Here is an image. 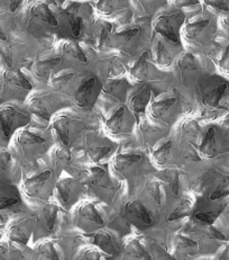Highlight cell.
Here are the masks:
<instances>
[{
    "instance_id": "74e56055",
    "label": "cell",
    "mask_w": 229,
    "mask_h": 260,
    "mask_svg": "<svg viewBox=\"0 0 229 260\" xmlns=\"http://www.w3.org/2000/svg\"><path fill=\"white\" fill-rule=\"evenodd\" d=\"M134 17L152 19L161 9L168 6V0H131Z\"/></svg>"
},
{
    "instance_id": "8d00e7d4",
    "label": "cell",
    "mask_w": 229,
    "mask_h": 260,
    "mask_svg": "<svg viewBox=\"0 0 229 260\" xmlns=\"http://www.w3.org/2000/svg\"><path fill=\"white\" fill-rule=\"evenodd\" d=\"M89 236L91 237L92 244H95L101 252L108 254H117L121 252V243L112 232L100 229V230L90 233Z\"/></svg>"
},
{
    "instance_id": "c3c4849f",
    "label": "cell",
    "mask_w": 229,
    "mask_h": 260,
    "mask_svg": "<svg viewBox=\"0 0 229 260\" xmlns=\"http://www.w3.org/2000/svg\"><path fill=\"white\" fill-rule=\"evenodd\" d=\"M201 2L212 12L226 13L229 10V4L227 0H201Z\"/></svg>"
},
{
    "instance_id": "ac0fdd59",
    "label": "cell",
    "mask_w": 229,
    "mask_h": 260,
    "mask_svg": "<svg viewBox=\"0 0 229 260\" xmlns=\"http://www.w3.org/2000/svg\"><path fill=\"white\" fill-rule=\"evenodd\" d=\"M228 89V84L221 78L206 75L202 77L194 89L197 103L201 107L215 108L220 103Z\"/></svg>"
},
{
    "instance_id": "7402d4cb",
    "label": "cell",
    "mask_w": 229,
    "mask_h": 260,
    "mask_svg": "<svg viewBox=\"0 0 229 260\" xmlns=\"http://www.w3.org/2000/svg\"><path fill=\"white\" fill-rule=\"evenodd\" d=\"M145 155L140 152H121L110 159V175L119 180L136 176L145 165Z\"/></svg>"
},
{
    "instance_id": "ee69618b",
    "label": "cell",
    "mask_w": 229,
    "mask_h": 260,
    "mask_svg": "<svg viewBox=\"0 0 229 260\" xmlns=\"http://www.w3.org/2000/svg\"><path fill=\"white\" fill-rule=\"evenodd\" d=\"M37 252L41 256L49 260H60V253L57 250L55 244L51 241L41 242L37 247Z\"/></svg>"
},
{
    "instance_id": "d6a6232c",
    "label": "cell",
    "mask_w": 229,
    "mask_h": 260,
    "mask_svg": "<svg viewBox=\"0 0 229 260\" xmlns=\"http://www.w3.org/2000/svg\"><path fill=\"white\" fill-rule=\"evenodd\" d=\"M33 229L34 220L30 216L15 217L7 224V240L13 244H26L32 236Z\"/></svg>"
},
{
    "instance_id": "ffe728a7",
    "label": "cell",
    "mask_w": 229,
    "mask_h": 260,
    "mask_svg": "<svg viewBox=\"0 0 229 260\" xmlns=\"http://www.w3.org/2000/svg\"><path fill=\"white\" fill-rule=\"evenodd\" d=\"M55 173L51 169L27 177L22 185V191L27 200L46 201L55 186Z\"/></svg>"
},
{
    "instance_id": "2e32d148",
    "label": "cell",
    "mask_w": 229,
    "mask_h": 260,
    "mask_svg": "<svg viewBox=\"0 0 229 260\" xmlns=\"http://www.w3.org/2000/svg\"><path fill=\"white\" fill-rule=\"evenodd\" d=\"M103 81L91 70H83L81 82L71 100V105L81 112H90L97 105Z\"/></svg>"
},
{
    "instance_id": "4316f807",
    "label": "cell",
    "mask_w": 229,
    "mask_h": 260,
    "mask_svg": "<svg viewBox=\"0 0 229 260\" xmlns=\"http://www.w3.org/2000/svg\"><path fill=\"white\" fill-rule=\"evenodd\" d=\"M182 51H184L182 46L173 45L162 39L155 38V36H152V40H150V56H152L154 64L160 70L171 72L174 60Z\"/></svg>"
},
{
    "instance_id": "b9f144b4",
    "label": "cell",
    "mask_w": 229,
    "mask_h": 260,
    "mask_svg": "<svg viewBox=\"0 0 229 260\" xmlns=\"http://www.w3.org/2000/svg\"><path fill=\"white\" fill-rule=\"evenodd\" d=\"M148 193L152 197L153 201L159 206H163L166 203V191L164 185L161 180H152L147 185Z\"/></svg>"
},
{
    "instance_id": "9a60e30c",
    "label": "cell",
    "mask_w": 229,
    "mask_h": 260,
    "mask_svg": "<svg viewBox=\"0 0 229 260\" xmlns=\"http://www.w3.org/2000/svg\"><path fill=\"white\" fill-rule=\"evenodd\" d=\"M171 72L160 70L154 64L150 56L149 50H145L132 64H129L127 70V78L132 84H148L150 87H154L160 82H163L165 79H169Z\"/></svg>"
},
{
    "instance_id": "e575fe53",
    "label": "cell",
    "mask_w": 229,
    "mask_h": 260,
    "mask_svg": "<svg viewBox=\"0 0 229 260\" xmlns=\"http://www.w3.org/2000/svg\"><path fill=\"white\" fill-rule=\"evenodd\" d=\"M20 191L9 179L0 180V224L5 222V212L20 204Z\"/></svg>"
},
{
    "instance_id": "8992f818",
    "label": "cell",
    "mask_w": 229,
    "mask_h": 260,
    "mask_svg": "<svg viewBox=\"0 0 229 260\" xmlns=\"http://www.w3.org/2000/svg\"><path fill=\"white\" fill-rule=\"evenodd\" d=\"M25 105L32 115L34 121L41 125H50L51 119L63 108L70 107L71 102L65 100L49 87L34 88L28 97L26 98Z\"/></svg>"
},
{
    "instance_id": "681fc988",
    "label": "cell",
    "mask_w": 229,
    "mask_h": 260,
    "mask_svg": "<svg viewBox=\"0 0 229 260\" xmlns=\"http://www.w3.org/2000/svg\"><path fill=\"white\" fill-rule=\"evenodd\" d=\"M102 253L99 249L87 248L79 252L77 260H105Z\"/></svg>"
},
{
    "instance_id": "7a4b0ae2",
    "label": "cell",
    "mask_w": 229,
    "mask_h": 260,
    "mask_svg": "<svg viewBox=\"0 0 229 260\" xmlns=\"http://www.w3.org/2000/svg\"><path fill=\"white\" fill-rule=\"evenodd\" d=\"M132 20L114 27L112 53L125 66L132 64L152 40V19L132 16Z\"/></svg>"
},
{
    "instance_id": "cb8c5ba5",
    "label": "cell",
    "mask_w": 229,
    "mask_h": 260,
    "mask_svg": "<svg viewBox=\"0 0 229 260\" xmlns=\"http://www.w3.org/2000/svg\"><path fill=\"white\" fill-rule=\"evenodd\" d=\"M93 12L98 18L110 23H121L132 18L131 0H96Z\"/></svg>"
},
{
    "instance_id": "1f68e13d",
    "label": "cell",
    "mask_w": 229,
    "mask_h": 260,
    "mask_svg": "<svg viewBox=\"0 0 229 260\" xmlns=\"http://www.w3.org/2000/svg\"><path fill=\"white\" fill-rule=\"evenodd\" d=\"M81 186V181L74 179L73 177H66L56 181L53 191L57 204L65 210L71 209L79 199Z\"/></svg>"
},
{
    "instance_id": "f546056e",
    "label": "cell",
    "mask_w": 229,
    "mask_h": 260,
    "mask_svg": "<svg viewBox=\"0 0 229 260\" xmlns=\"http://www.w3.org/2000/svg\"><path fill=\"white\" fill-rule=\"evenodd\" d=\"M178 154L175 139L169 138L166 135L150 149V161L156 167L168 169L174 164Z\"/></svg>"
},
{
    "instance_id": "680465c9",
    "label": "cell",
    "mask_w": 229,
    "mask_h": 260,
    "mask_svg": "<svg viewBox=\"0 0 229 260\" xmlns=\"http://www.w3.org/2000/svg\"><path fill=\"white\" fill-rule=\"evenodd\" d=\"M17 260H35V258L29 256V254H22V256H19L17 258Z\"/></svg>"
},
{
    "instance_id": "bcb514c9",
    "label": "cell",
    "mask_w": 229,
    "mask_h": 260,
    "mask_svg": "<svg viewBox=\"0 0 229 260\" xmlns=\"http://www.w3.org/2000/svg\"><path fill=\"white\" fill-rule=\"evenodd\" d=\"M163 179L165 181H168L169 186L171 187V189L173 190L174 193H178V191H179V179H180L178 170L174 169V168L165 169Z\"/></svg>"
},
{
    "instance_id": "d6986e66",
    "label": "cell",
    "mask_w": 229,
    "mask_h": 260,
    "mask_svg": "<svg viewBox=\"0 0 229 260\" xmlns=\"http://www.w3.org/2000/svg\"><path fill=\"white\" fill-rule=\"evenodd\" d=\"M133 84L127 77H116L103 82L97 105H100L105 111L126 104L128 91Z\"/></svg>"
},
{
    "instance_id": "f35d334b",
    "label": "cell",
    "mask_w": 229,
    "mask_h": 260,
    "mask_svg": "<svg viewBox=\"0 0 229 260\" xmlns=\"http://www.w3.org/2000/svg\"><path fill=\"white\" fill-rule=\"evenodd\" d=\"M124 214L127 217V220H132L137 224H143L146 226L153 224V217L150 215L149 211L139 201L128 202L125 206Z\"/></svg>"
},
{
    "instance_id": "9c48e42d",
    "label": "cell",
    "mask_w": 229,
    "mask_h": 260,
    "mask_svg": "<svg viewBox=\"0 0 229 260\" xmlns=\"http://www.w3.org/2000/svg\"><path fill=\"white\" fill-rule=\"evenodd\" d=\"M73 145H77L78 152H80L83 160L90 165L103 164L111 159L116 151L112 140L96 131L83 132Z\"/></svg>"
},
{
    "instance_id": "60d3db41",
    "label": "cell",
    "mask_w": 229,
    "mask_h": 260,
    "mask_svg": "<svg viewBox=\"0 0 229 260\" xmlns=\"http://www.w3.org/2000/svg\"><path fill=\"white\" fill-rule=\"evenodd\" d=\"M124 250L129 260H152V257L136 239H132L125 243Z\"/></svg>"
},
{
    "instance_id": "94428289",
    "label": "cell",
    "mask_w": 229,
    "mask_h": 260,
    "mask_svg": "<svg viewBox=\"0 0 229 260\" xmlns=\"http://www.w3.org/2000/svg\"><path fill=\"white\" fill-rule=\"evenodd\" d=\"M0 70H2V68H0Z\"/></svg>"
},
{
    "instance_id": "ab89813d",
    "label": "cell",
    "mask_w": 229,
    "mask_h": 260,
    "mask_svg": "<svg viewBox=\"0 0 229 260\" xmlns=\"http://www.w3.org/2000/svg\"><path fill=\"white\" fill-rule=\"evenodd\" d=\"M17 32L16 13L10 9H0V43L15 38Z\"/></svg>"
},
{
    "instance_id": "4fadbf2b",
    "label": "cell",
    "mask_w": 229,
    "mask_h": 260,
    "mask_svg": "<svg viewBox=\"0 0 229 260\" xmlns=\"http://www.w3.org/2000/svg\"><path fill=\"white\" fill-rule=\"evenodd\" d=\"M137 118L126 105L116 106L105 114L103 128L112 141H124L133 137Z\"/></svg>"
},
{
    "instance_id": "8fae6325",
    "label": "cell",
    "mask_w": 229,
    "mask_h": 260,
    "mask_svg": "<svg viewBox=\"0 0 229 260\" xmlns=\"http://www.w3.org/2000/svg\"><path fill=\"white\" fill-rule=\"evenodd\" d=\"M171 75L180 87L176 89L181 92L182 89L194 90L201 78L206 76V72L196 54L182 51L174 60Z\"/></svg>"
},
{
    "instance_id": "7dc6e473",
    "label": "cell",
    "mask_w": 229,
    "mask_h": 260,
    "mask_svg": "<svg viewBox=\"0 0 229 260\" xmlns=\"http://www.w3.org/2000/svg\"><path fill=\"white\" fill-rule=\"evenodd\" d=\"M174 247L175 250L179 254H182V252L185 250H190V249H194L197 247V242L191 240L189 238L182 237V236H178L175 239L174 242Z\"/></svg>"
},
{
    "instance_id": "3957f363",
    "label": "cell",
    "mask_w": 229,
    "mask_h": 260,
    "mask_svg": "<svg viewBox=\"0 0 229 260\" xmlns=\"http://www.w3.org/2000/svg\"><path fill=\"white\" fill-rule=\"evenodd\" d=\"M52 144L42 129L26 126L18 129L9 141L8 150L14 160L35 161L48 154Z\"/></svg>"
},
{
    "instance_id": "4dcf8cb0",
    "label": "cell",
    "mask_w": 229,
    "mask_h": 260,
    "mask_svg": "<svg viewBox=\"0 0 229 260\" xmlns=\"http://www.w3.org/2000/svg\"><path fill=\"white\" fill-rule=\"evenodd\" d=\"M168 132L169 129H164L154 125L153 123L148 121L146 116H143L137 119L133 135H135L137 142L143 148L150 150L161 139L168 135Z\"/></svg>"
},
{
    "instance_id": "44dd1931",
    "label": "cell",
    "mask_w": 229,
    "mask_h": 260,
    "mask_svg": "<svg viewBox=\"0 0 229 260\" xmlns=\"http://www.w3.org/2000/svg\"><path fill=\"white\" fill-rule=\"evenodd\" d=\"M53 51L61 56L66 67L83 71L86 70L85 67L90 63L87 50L77 40L65 38L57 40L53 46Z\"/></svg>"
},
{
    "instance_id": "11a10c76",
    "label": "cell",
    "mask_w": 229,
    "mask_h": 260,
    "mask_svg": "<svg viewBox=\"0 0 229 260\" xmlns=\"http://www.w3.org/2000/svg\"><path fill=\"white\" fill-rule=\"evenodd\" d=\"M9 140L6 138V135L4 134V131L2 126H0V149H8Z\"/></svg>"
},
{
    "instance_id": "277c9868",
    "label": "cell",
    "mask_w": 229,
    "mask_h": 260,
    "mask_svg": "<svg viewBox=\"0 0 229 260\" xmlns=\"http://www.w3.org/2000/svg\"><path fill=\"white\" fill-rule=\"evenodd\" d=\"M217 26L210 18L201 15L186 16L181 29V44L192 54H200L210 48L215 41Z\"/></svg>"
},
{
    "instance_id": "f5cc1de1",
    "label": "cell",
    "mask_w": 229,
    "mask_h": 260,
    "mask_svg": "<svg viewBox=\"0 0 229 260\" xmlns=\"http://www.w3.org/2000/svg\"><path fill=\"white\" fill-rule=\"evenodd\" d=\"M229 194V178L223 180L222 183L218 186V188L216 190H213V193L210 196V200L211 201H216V200H219L221 197L226 196Z\"/></svg>"
},
{
    "instance_id": "91938a15",
    "label": "cell",
    "mask_w": 229,
    "mask_h": 260,
    "mask_svg": "<svg viewBox=\"0 0 229 260\" xmlns=\"http://www.w3.org/2000/svg\"><path fill=\"white\" fill-rule=\"evenodd\" d=\"M75 2H82V3H87L88 0H75Z\"/></svg>"
},
{
    "instance_id": "d4e9b609",
    "label": "cell",
    "mask_w": 229,
    "mask_h": 260,
    "mask_svg": "<svg viewBox=\"0 0 229 260\" xmlns=\"http://www.w3.org/2000/svg\"><path fill=\"white\" fill-rule=\"evenodd\" d=\"M81 75L82 71L74 69V68H63L51 77L48 87L71 102L72 97L80 86Z\"/></svg>"
},
{
    "instance_id": "52a82bcc",
    "label": "cell",
    "mask_w": 229,
    "mask_h": 260,
    "mask_svg": "<svg viewBox=\"0 0 229 260\" xmlns=\"http://www.w3.org/2000/svg\"><path fill=\"white\" fill-rule=\"evenodd\" d=\"M181 108V92L174 88L153 97L148 104L145 116L154 125L169 129L178 123Z\"/></svg>"
},
{
    "instance_id": "836d02e7",
    "label": "cell",
    "mask_w": 229,
    "mask_h": 260,
    "mask_svg": "<svg viewBox=\"0 0 229 260\" xmlns=\"http://www.w3.org/2000/svg\"><path fill=\"white\" fill-rule=\"evenodd\" d=\"M198 152L206 158L217 157L222 150L221 134L217 127L209 126L198 140Z\"/></svg>"
},
{
    "instance_id": "6da1fadb",
    "label": "cell",
    "mask_w": 229,
    "mask_h": 260,
    "mask_svg": "<svg viewBox=\"0 0 229 260\" xmlns=\"http://www.w3.org/2000/svg\"><path fill=\"white\" fill-rule=\"evenodd\" d=\"M16 17L17 32L15 36L29 43L44 42L61 32L59 19L56 18L50 5L42 0L26 5L20 13H16Z\"/></svg>"
},
{
    "instance_id": "7c38bea8",
    "label": "cell",
    "mask_w": 229,
    "mask_h": 260,
    "mask_svg": "<svg viewBox=\"0 0 229 260\" xmlns=\"http://www.w3.org/2000/svg\"><path fill=\"white\" fill-rule=\"evenodd\" d=\"M63 68H66L63 60L54 51L39 52L24 70L34 88L48 87L51 77Z\"/></svg>"
},
{
    "instance_id": "d590c367",
    "label": "cell",
    "mask_w": 229,
    "mask_h": 260,
    "mask_svg": "<svg viewBox=\"0 0 229 260\" xmlns=\"http://www.w3.org/2000/svg\"><path fill=\"white\" fill-rule=\"evenodd\" d=\"M50 169L54 173H62L71 165L73 160V151L69 147L55 143L48 152Z\"/></svg>"
},
{
    "instance_id": "6125c7cd",
    "label": "cell",
    "mask_w": 229,
    "mask_h": 260,
    "mask_svg": "<svg viewBox=\"0 0 229 260\" xmlns=\"http://www.w3.org/2000/svg\"><path fill=\"white\" fill-rule=\"evenodd\" d=\"M0 104H2V103H0Z\"/></svg>"
},
{
    "instance_id": "f907efd6",
    "label": "cell",
    "mask_w": 229,
    "mask_h": 260,
    "mask_svg": "<svg viewBox=\"0 0 229 260\" xmlns=\"http://www.w3.org/2000/svg\"><path fill=\"white\" fill-rule=\"evenodd\" d=\"M57 213H59V206L57 205H48L44 210V217L46 220V224H48L49 229H54L55 222L57 220Z\"/></svg>"
},
{
    "instance_id": "816d5d0a",
    "label": "cell",
    "mask_w": 229,
    "mask_h": 260,
    "mask_svg": "<svg viewBox=\"0 0 229 260\" xmlns=\"http://www.w3.org/2000/svg\"><path fill=\"white\" fill-rule=\"evenodd\" d=\"M199 3L200 0H168L170 6L183 9L184 12H186V9L189 8H194L197 5H199Z\"/></svg>"
},
{
    "instance_id": "6f0895ef",
    "label": "cell",
    "mask_w": 229,
    "mask_h": 260,
    "mask_svg": "<svg viewBox=\"0 0 229 260\" xmlns=\"http://www.w3.org/2000/svg\"><path fill=\"white\" fill-rule=\"evenodd\" d=\"M211 232L213 233V235H215V237H216V238L220 239V240H226V237L223 236L222 233H220V232H218L217 230H215V229H211Z\"/></svg>"
},
{
    "instance_id": "5bb4252c",
    "label": "cell",
    "mask_w": 229,
    "mask_h": 260,
    "mask_svg": "<svg viewBox=\"0 0 229 260\" xmlns=\"http://www.w3.org/2000/svg\"><path fill=\"white\" fill-rule=\"evenodd\" d=\"M34 86L24 70H0V103L22 102L26 98Z\"/></svg>"
},
{
    "instance_id": "484cf974",
    "label": "cell",
    "mask_w": 229,
    "mask_h": 260,
    "mask_svg": "<svg viewBox=\"0 0 229 260\" xmlns=\"http://www.w3.org/2000/svg\"><path fill=\"white\" fill-rule=\"evenodd\" d=\"M73 223L80 230L92 233L105 226L106 221L93 203L86 202L77 206L73 212Z\"/></svg>"
},
{
    "instance_id": "f1b7e54d",
    "label": "cell",
    "mask_w": 229,
    "mask_h": 260,
    "mask_svg": "<svg viewBox=\"0 0 229 260\" xmlns=\"http://www.w3.org/2000/svg\"><path fill=\"white\" fill-rule=\"evenodd\" d=\"M93 25H95V27H93L92 30H90L92 33V49L98 54L112 53L114 33V26L112 25V23L100 19V23L93 22Z\"/></svg>"
},
{
    "instance_id": "5b68a950",
    "label": "cell",
    "mask_w": 229,
    "mask_h": 260,
    "mask_svg": "<svg viewBox=\"0 0 229 260\" xmlns=\"http://www.w3.org/2000/svg\"><path fill=\"white\" fill-rule=\"evenodd\" d=\"M49 126L55 143L72 148L82 133L87 131L88 122L83 112L66 107L51 119Z\"/></svg>"
},
{
    "instance_id": "83f0119b",
    "label": "cell",
    "mask_w": 229,
    "mask_h": 260,
    "mask_svg": "<svg viewBox=\"0 0 229 260\" xmlns=\"http://www.w3.org/2000/svg\"><path fill=\"white\" fill-rule=\"evenodd\" d=\"M153 98V88L148 84H134L128 91L126 105L136 118L145 116L148 104Z\"/></svg>"
},
{
    "instance_id": "30bf717a",
    "label": "cell",
    "mask_w": 229,
    "mask_h": 260,
    "mask_svg": "<svg viewBox=\"0 0 229 260\" xmlns=\"http://www.w3.org/2000/svg\"><path fill=\"white\" fill-rule=\"evenodd\" d=\"M39 52L35 44L15 36L0 43V68L4 70H25Z\"/></svg>"
},
{
    "instance_id": "e0dca14e",
    "label": "cell",
    "mask_w": 229,
    "mask_h": 260,
    "mask_svg": "<svg viewBox=\"0 0 229 260\" xmlns=\"http://www.w3.org/2000/svg\"><path fill=\"white\" fill-rule=\"evenodd\" d=\"M32 121V115L25 103L7 102L0 104V126L9 141L18 129L28 126Z\"/></svg>"
},
{
    "instance_id": "ba28073f",
    "label": "cell",
    "mask_w": 229,
    "mask_h": 260,
    "mask_svg": "<svg viewBox=\"0 0 229 260\" xmlns=\"http://www.w3.org/2000/svg\"><path fill=\"white\" fill-rule=\"evenodd\" d=\"M185 19L186 13L183 9L168 5L152 18V36L162 39L173 45L182 46L181 29Z\"/></svg>"
},
{
    "instance_id": "7bdbcfd3",
    "label": "cell",
    "mask_w": 229,
    "mask_h": 260,
    "mask_svg": "<svg viewBox=\"0 0 229 260\" xmlns=\"http://www.w3.org/2000/svg\"><path fill=\"white\" fill-rule=\"evenodd\" d=\"M14 159L8 149H0V180L8 179Z\"/></svg>"
},
{
    "instance_id": "db71d44e",
    "label": "cell",
    "mask_w": 229,
    "mask_h": 260,
    "mask_svg": "<svg viewBox=\"0 0 229 260\" xmlns=\"http://www.w3.org/2000/svg\"><path fill=\"white\" fill-rule=\"evenodd\" d=\"M217 216V213H208V212H198L195 214V218L198 221L201 222H206V223H212L215 221V218Z\"/></svg>"
},
{
    "instance_id": "9f6ffc18",
    "label": "cell",
    "mask_w": 229,
    "mask_h": 260,
    "mask_svg": "<svg viewBox=\"0 0 229 260\" xmlns=\"http://www.w3.org/2000/svg\"><path fill=\"white\" fill-rule=\"evenodd\" d=\"M14 0H0V9L13 10Z\"/></svg>"
},
{
    "instance_id": "f6af8a7d",
    "label": "cell",
    "mask_w": 229,
    "mask_h": 260,
    "mask_svg": "<svg viewBox=\"0 0 229 260\" xmlns=\"http://www.w3.org/2000/svg\"><path fill=\"white\" fill-rule=\"evenodd\" d=\"M14 246L8 240H0V260H17Z\"/></svg>"
},
{
    "instance_id": "603a6c76",
    "label": "cell",
    "mask_w": 229,
    "mask_h": 260,
    "mask_svg": "<svg viewBox=\"0 0 229 260\" xmlns=\"http://www.w3.org/2000/svg\"><path fill=\"white\" fill-rule=\"evenodd\" d=\"M81 184L86 185L98 197L105 201L109 199L113 190L111 175L101 165H90L83 171Z\"/></svg>"
}]
</instances>
